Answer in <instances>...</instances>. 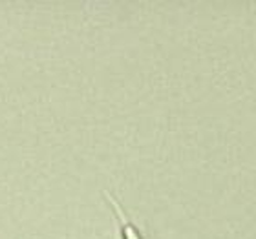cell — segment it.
<instances>
[{
  "label": "cell",
  "mask_w": 256,
  "mask_h": 239,
  "mask_svg": "<svg viewBox=\"0 0 256 239\" xmlns=\"http://www.w3.org/2000/svg\"><path fill=\"white\" fill-rule=\"evenodd\" d=\"M114 208H116V212H118L119 216V221L123 223V239H143L141 238V234H139V230L134 227V225H130L128 221H124V216L123 212H121V208L116 205V201H112Z\"/></svg>",
  "instance_id": "obj_1"
}]
</instances>
